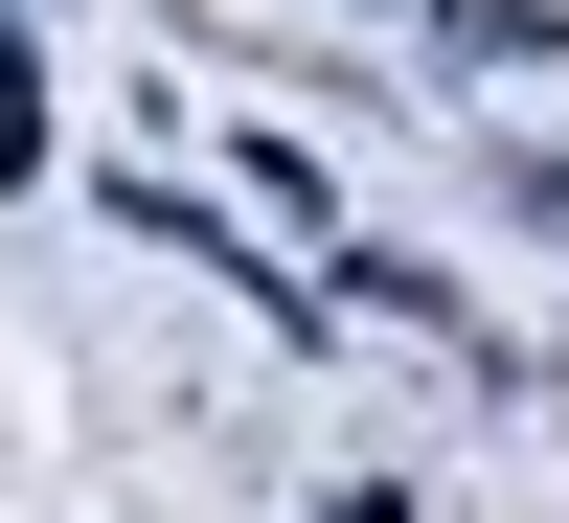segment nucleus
Listing matches in <instances>:
<instances>
[{
  "label": "nucleus",
  "mask_w": 569,
  "mask_h": 523,
  "mask_svg": "<svg viewBox=\"0 0 569 523\" xmlns=\"http://www.w3.org/2000/svg\"><path fill=\"white\" fill-rule=\"evenodd\" d=\"M456 69H569V0H410Z\"/></svg>",
  "instance_id": "obj_2"
},
{
  "label": "nucleus",
  "mask_w": 569,
  "mask_h": 523,
  "mask_svg": "<svg viewBox=\"0 0 569 523\" xmlns=\"http://www.w3.org/2000/svg\"><path fill=\"white\" fill-rule=\"evenodd\" d=\"M501 182H525V228H569V137H525V160H501Z\"/></svg>",
  "instance_id": "obj_4"
},
{
  "label": "nucleus",
  "mask_w": 569,
  "mask_h": 523,
  "mask_svg": "<svg viewBox=\"0 0 569 523\" xmlns=\"http://www.w3.org/2000/svg\"><path fill=\"white\" fill-rule=\"evenodd\" d=\"M0 182H46V46L0 23Z\"/></svg>",
  "instance_id": "obj_3"
},
{
  "label": "nucleus",
  "mask_w": 569,
  "mask_h": 523,
  "mask_svg": "<svg viewBox=\"0 0 569 523\" xmlns=\"http://www.w3.org/2000/svg\"><path fill=\"white\" fill-rule=\"evenodd\" d=\"M114 228H160V251H182V273H228V319H273V342H342V319H319V273H273V251H251V228H228V205H206V182H114Z\"/></svg>",
  "instance_id": "obj_1"
}]
</instances>
